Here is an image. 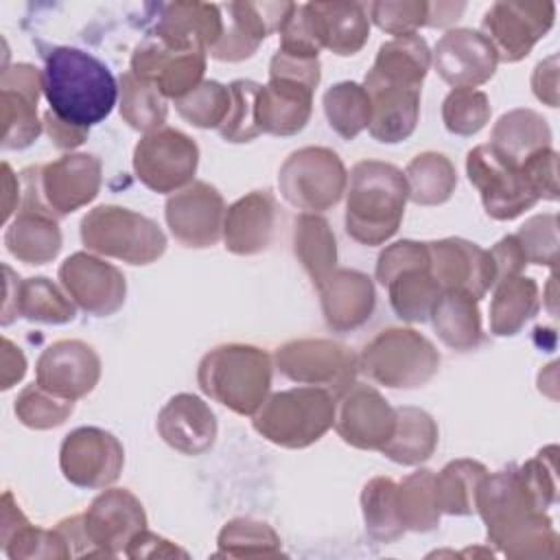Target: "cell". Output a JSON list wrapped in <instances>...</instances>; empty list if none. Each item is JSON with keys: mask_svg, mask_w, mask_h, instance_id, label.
Wrapping results in <instances>:
<instances>
[{"mask_svg": "<svg viewBox=\"0 0 560 560\" xmlns=\"http://www.w3.org/2000/svg\"><path fill=\"white\" fill-rule=\"evenodd\" d=\"M475 510L488 527V540L505 556H558V534L551 518L527 492L518 466L486 475L475 494Z\"/></svg>", "mask_w": 560, "mask_h": 560, "instance_id": "cell-1", "label": "cell"}, {"mask_svg": "<svg viewBox=\"0 0 560 560\" xmlns=\"http://www.w3.org/2000/svg\"><path fill=\"white\" fill-rule=\"evenodd\" d=\"M42 57L44 96L59 120L90 129L109 116L120 88L101 59L70 46H52Z\"/></svg>", "mask_w": 560, "mask_h": 560, "instance_id": "cell-2", "label": "cell"}, {"mask_svg": "<svg viewBox=\"0 0 560 560\" xmlns=\"http://www.w3.org/2000/svg\"><path fill=\"white\" fill-rule=\"evenodd\" d=\"M409 199L400 168L378 160L357 162L350 171L346 201V232L361 245H381L402 221Z\"/></svg>", "mask_w": 560, "mask_h": 560, "instance_id": "cell-3", "label": "cell"}, {"mask_svg": "<svg viewBox=\"0 0 560 560\" xmlns=\"http://www.w3.org/2000/svg\"><path fill=\"white\" fill-rule=\"evenodd\" d=\"M197 383L206 396L234 413L254 416L271 387V357L256 346H219L201 359Z\"/></svg>", "mask_w": 560, "mask_h": 560, "instance_id": "cell-4", "label": "cell"}, {"mask_svg": "<svg viewBox=\"0 0 560 560\" xmlns=\"http://www.w3.org/2000/svg\"><path fill=\"white\" fill-rule=\"evenodd\" d=\"M319 83V59L278 50L269 63V83L258 92V127L262 133L293 136L311 118L313 92Z\"/></svg>", "mask_w": 560, "mask_h": 560, "instance_id": "cell-5", "label": "cell"}, {"mask_svg": "<svg viewBox=\"0 0 560 560\" xmlns=\"http://www.w3.org/2000/svg\"><path fill=\"white\" fill-rule=\"evenodd\" d=\"M335 422V398L326 387L306 385L269 396L254 413V429L284 448L317 442Z\"/></svg>", "mask_w": 560, "mask_h": 560, "instance_id": "cell-6", "label": "cell"}, {"mask_svg": "<svg viewBox=\"0 0 560 560\" xmlns=\"http://www.w3.org/2000/svg\"><path fill=\"white\" fill-rule=\"evenodd\" d=\"M359 370L378 385L394 389L420 387L440 368L435 346L413 328H385L357 357Z\"/></svg>", "mask_w": 560, "mask_h": 560, "instance_id": "cell-7", "label": "cell"}, {"mask_svg": "<svg viewBox=\"0 0 560 560\" xmlns=\"http://www.w3.org/2000/svg\"><path fill=\"white\" fill-rule=\"evenodd\" d=\"M81 241L88 249L129 265H149L166 249V236L155 221L120 206L90 210L81 219Z\"/></svg>", "mask_w": 560, "mask_h": 560, "instance_id": "cell-8", "label": "cell"}, {"mask_svg": "<svg viewBox=\"0 0 560 560\" xmlns=\"http://www.w3.org/2000/svg\"><path fill=\"white\" fill-rule=\"evenodd\" d=\"M376 280L387 287L389 304L405 322H424L442 289L429 269L427 243L398 241L381 252Z\"/></svg>", "mask_w": 560, "mask_h": 560, "instance_id": "cell-9", "label": "cell"}, {"mask_svg": "<svg viewBox=\"0 0 560 560\" xmlns=\"http://www.w3.org/2000/svg\"><path fill=\"white\" fill-rule=\"evenodd\" d=\"M348 173L341 158L328 147H304L293 151L278 173L284 201L304 212L332 208L346 192Z\"/></svg>", "mask_w": 560, "mask_h": 560, "instance_id": "cell-10", "label": "cell"}, {"mask_svg": "<svg viewBox=\"0 0 560 560\" xmlns=\"http://www.w3.org/2000/svg\"><path fill=\"white\" fill-rule=\"evenodd\" d=\"M466 173L479 190L486 212L497 221H510L538 201L521 164L499 153L492 144H479L468 151Z\"/></svg>", "mask_w": 560, "mask_h": 560, "instance_id": "cell-11", "label": "cell"}, {"mask_svg": "<svg viewBox=\"0 0 560 560\" xmlns=\"http://www.w3.org/2000/svg\"><path fill=\"white\" fill-rule=\"evenodd\" d=\"M197 162L199 149L195 140L173 127L144 133L133 149L136 177L155 192L186 188L195 177Z\"/></svg>", "mask_w": 560, "mask_h": 560, "instance_id": "cell-12", "label": "cell"}, {"mask_svg": "<svg viewBox=\"0 0 560 560\" xmlns=\"http://www.w3.org/2000/svg\"><path fill=\"white\" fill-rule=\"evenodd\" d=\"M278 370L304 385L332 387L337 394L354 383L357 357L354 352L330 339H295L276 350Z\"/></svg>", "mask_w": 560, "mask_h": 560, "instance_id": "cell-13", "label": "cell"}, {"mask_svg": "<svg viewBox=\"0 0 560 560\" xmlns=\"http://www.w3.org/2000/svg\"><path fill=\"white\" fill-rule=\"evenodd\" d=\"M125 451L118 438L98 427L70 431L59 448V468L77 488H105L122 470Z\"/></svg>", "mask_w": 560, "mask_h": 560, "instance_id": "cell-14", "label": "cell"}, {"mask_svg": "<svg viewBox=\"0 0 560 560\" xmlns=\"http://www.w3.org/2000/svg\"><path fill=\"white\" fill-rule=\"evenodd\" d=\"M556 15L553 2H494L481 22L483 35L492 42L499 61L514 63L529 55L534 44L545 37Z\"/></svg>", "mask_w": 560, "mask_h": 560, "instance_id": "cell-15", "label": "cell"}, {"mask_svg": "<svg viewBox=\"0 0 560 560\" xmlns=\"http://www.w3.org/2000/svg\"><path fill=\"white\" fill-rule=\"evenodd\" d=\"M332 424L346 444L381 451L396 429V409L372 385L352 383L335 405Z\"/></svg>", "mask_w": 560, "mask_h": 560, "instance_id": "cell-16", "label": "cell"}, {"mask_svg": "<svg viewBox=\"0 0 560 560\" xmlns=\"http://www.w3.org/2000/svg\"><path fill=\"white\" fill-rule=\"evenodd\" d=\"M206 55V48H173L153 35L133 50L131 72L177 101L201 83Z\"/></svg>", "mask_w": 560, "mask_h": 560, "instance_id": "cell-17", "label": "cell"}, {"mask_svg": "<svg viewBox=\"0 0 560 560\" xmlns=\"http://www.w3.org/2000/svg\"><path fill=\"white\" fill-rule=\"evenodd\" d=\"M59 280L72 302L96 317L116 313L125 302L127 284L122 271L92 254L77 252L68 256L59 267Z\"/></svg>", "mask_w": 560, "mask_h": 560, "instance_id": "cell-18", "label": "cell"}, {"mask_svg": "<svg viewBox=\"0 0 560 560\" xmlns=\"http://www.w3.org/2000/svg\"><path fill=\"white\" fill-rule=\"evenodd\" d=\"M429 269L442 291H466L481 300L497 282V267L488 249L466 238H442L427 243Z\"/></svg>", "mask_w": 560, "mask_h": 560, "instance_id": "cell-19", "label": "cell"}, {"mask_svg": "<svg viewBox=\"0 0 560 560\" xmlns=\"http://www.w3.org/2000/svg\"><path fill=\"white\" fill-rule=\"evenodd\" d=\"M164 214L171 234L186 247H210L223 234L225 203L206 182H192L168 197Z\"/></svg>", "mask_w": 560, "mask_h": 560, "instance_id": "cell-20", "label": "cell"}, {"mask_svg": "<svg viewBox=\"0 0 560 560\" xmlns=\"http://www.w3.org/2000/svg\"><path fill=\"white\" fill-rule=\"evenodd\" d=\"M35 168V182L44 206L52 214H68L90 203L101 188V160L88 153L61 155Z\"/></svg>", "mask_w": 560, "mask_h": 560, "instance_id": "cell-21", "label": "cell"}, {"mask_svg": "<svg viewBox=\"0 0 560 560\" xmlns=\"http://www.w3.org/2000/svg\"><path fill=\"white\" fill-rule=\"evenodd\" d=\"M499 63L492 42L472 28L446 31L433 50L435 72L453 90H475L486 83Z\"/></svg>", "mask_w": 560, "mask_h": 560, "instance_id": "cell-22", "label": "cell"}, {"mask_svg": "<svg viewBox=\"0 0 560 560\" xmlns=\"http://www.w3.org/2000/svg\"><path fill=\"white\" fill-rule=\"evenodd\" d=\"M101 376V359L79 339L50 343L37 359L35 383L55 396L77 400L90 394Z\"/></svg>", "mask_w": 560, "mask_h": 560, "instance_id": "cell-23", "label": "cell"}, {"mask_svg": "<svg viewBox=\"0 0 560 560\" xmlns=\"http://www.w3.org/2000/svg\"><path fill=\"white\" fill-rule=\"evenodd\" d=\"M83 527L94 556H116L138 532L147 529V516L129 490L112 488L92 501L83 514Z\"/></svg>", "mask_w": 560, "mask_h": 560, "instance_id": "cell-24", "label": "cell"}, {"mask_svg": "<svg viewBox=\"0 0 560 560\" xmlns=\"http://www.w3.org/2000/svg\"><path fill=\"white\" fill-rule=\"evenodd\" d=\"M42 85V72L31 63H15L2 72L0 103H2V147L26 149L39 133L37 101Z\"/></svg>", "mask_w": 560, "mask_h": 560, "instance_id": "cell-25", "label": "cell"}, {"mask_svg": "<svg viewBox=\"0 0 560 560\" xmlns=\"http://www.w3.org/2000/svg\"><path fill=\"white\" fill-rule=\"evenodd\" d=\"M363 88L372 105V116L368 125L372 138L387 144L407 140L418 125L422 88L396 83L370 70L363 79Z\"/></svg>", "mask_w": 560, "mask_h": 560, "instance_id": "cell-26", "label": "cell"}, {"mask_svg": "<svg viewBox=\"0 0 560 560\" xmlns=\"http://www.w3.org/2000/svg\"><path fill=\"white\" fill-rule=\"evenodd\" d=\"M306 22L319 48L348 57L363 48L370 37V18L359 2H306Z\"/></svg>", "mask_w": 560, "mask_h": 560, "instance_id": "cell-27", "label": "cell"}, {"mask_svg": "<svg viewBox=\"0 0 560 560\" xmlns=\"http://www.w3.org/2000/svg\"><path fill=\"white\" fill-rule=\"evenodd\" d=\"M158 433L171 448L184 455H201L214 444L217 418L199 396L177 394L162 407Z\"/></svg>", "mask_w": 560, "mask_h": 560, "instance_id": "cell-28", "label": "cell"}, {"mask_svg": "<svg viewBox=\"0 0 560 560\" xmlns=\"http://www.w3.org/2000/svg\"><path fill=\"white\" fill-rule=\"evenodd\" d=\"M317 289L324 319L332 330H352L365 324L374 311V284L361 271L337 269Z\"/></svg>", "mask_w": 560, "mask_h": 560, "instance_id": "cell-29", "label": "cell"}, {"mask_svg": "<svg viewBox=\"0 0 560 560\" xmlns=\"http://www.w3.org/2000/svg\"><path fill=\"white\" fill-rule=\"evenodd\" d=\"M276 228V201L267 190H252L225 210L223 241L232 254L249 256L269 247Z\"/></svg>", "mask_w": 560, "mask_h": 560, "instance_id": "cell-30", "label": "cell"}, {"mask_svg": "<svg viewBox=\"0 0 560 560\" xmlns=\"http://www.w3.org/2000/svg\"><path fill=\"white\" fill-rule=\"evenodd\" d=\"M217 4L171 2L155 26V37L173 48L210 50L223 35V18Z\"/></svg>", "mask_w": 560, "mask_h": 560, "instance_id": "cell-31", "label": "cell"}, {"mask_svg": "<svg viewBox=\"0 0 560 560\" xmlns=\"http://www.w3.org/2000/svg\"><path fill=\"white\" fill-rule=\"evenodd\" d=\"M4 245L11 256L26 265H44L61 249V232L50 212L20 208L4 232Z\"/></svg>", "mask_w": 560, "mask_h": 560, "instance_id": "cell-32", "label": "cell"}, {"mask_svg": "<svg viewBox=\"0 0 560 560\" xmlns=\"http://www.w3.org/2000/svg\"><path fill=\"white\" fill-rule=\"evenodd\" d=\"M11 311L2 317V324H9L15 315L28 322H44V324H66L74 319V304L72 300L48 278H26L15 282V298L4 300L2 311Z\"/></svg>", "mask_w": 560, "mask_h": 560, "instance_id": "cell-33", "label": "cell"}, {"mask_svg": "<svg viewBox=\"0 0 560 560\" xmlns=\"http://www.w3.org/2000/svg\"><path fill=\"white\" fill-rule=\"evenodd\" d=\"M431 319L440 339L453 350H475L483 341L477 300L466 291H442L431 308Z\"/></svg>", "mask_w": 560, "mask_h": 560, "instance_id": "cell-34", "label": "cell"}, {"mask_svg": "<svg viewBox=\"0 0 560 560\" xmlns=\"http://www.w3.org/2000/svg\"><path fill=\"white\" fill-rule=\"evenodd\" d=\"M438 446L435 420L418 407H396V429L381 448L385 457L402 466H416L433 455Z\"/></svg>", "mask_w": 560, "mask_h": 560, "instance_id": "cell-35", "label": "cell"}, {"mask_svg": "<svg viewBox=\"0 0 560 560\" xmlns=\"http://www.w3.org/2000/svg\"><path fill=\"white\" fill-rule=\"evenodd\" d=\"M494 298L490 304V330L497 337L516 335L540 306L538 284L527 276H510L494 282Z\"/></svg>", "mask_w": 560, "mask_h": 560, "instance_id": "cell-36", "label": "cell"}, {"mask_svg": "<svg viewBox=\"0 0 560 560\" xmlns=\"http://www.w3.org/2000/svg\"><path fill=\"white\" fill-rule=\"evenodd\" d=\"M488 144L510 160L523 164L527 155L551 144V129L534 109H512L497 120Z\"/></svg>", "mask_w": 560, "mask_h": 560, "instance_id": "cell-37", "label": "cell"}, {"mask_svg": "<svg viewBox=\"0 0 560 560\" xmlns=\"http://www.w3.org/2000/svg\"><path fill=\"white\" fill-rule=\"evenodd\" d=\"M293 249L315 287H319L335 271L337 243L324 217H317L313 212H302L295 219Z\"/></svg>", "mask_w": 560, "mask_h": 560, "instance_id": "cell-38", "label": "cell"}, {"mask_svg": "<svg viewBox=\"0 0 560 560\" xmlns=\"http://www.w3.org/2000/svg\"><path fill=\"white\" fill-rule=\"evenodd\" d=\"M429 66L431 52L427 42L418 33H411L381 44L370 72L396 83L422 88Z\"/></svg>", "mask_w": 560, "mask_h": 560, "instance_id": "cell-39", "label": "cell"}, {"mask_svg": "<svg viewBox=\"0 0 560 560\" xmlns=\"http://www.w3.org/2000/svg\"><path fill=\"white\" fill-rule=\"evenodd\" d=\"M488 468L475 459H455L448 462L433 477L435 505L440 514H472L475 512V494Z\"/></svg>", "mask_w": 560, "mask_h": 560, "instance_id": "cell-40", "label": "cell"}, {"mask_svg": "<svg viewBox=\"0 0 560 560\" xmlns=\"http://www.w3.org/2000/svg\"><path fill=\"white\" fill-rule=\"evenodd\" d=\"M409 199L418 206H438L444 203L455 186L457 173L451 160L442 153H420L405 168Z\"/></svg>", "mask_w": 560, "mask_h": 560, "instance_id": "cell-41", "label": "cell"}, {"mask_svg": "<svg viewBox=\"0 0 560 560\" xmlns=\"http://www.w3.org/2000/svg\"><path fill=\"white\" fill-rule=\"evenodd\" d=\"M433 472L422 468L407 475L396 486V512L405 529L429 532L440 523V510L435 505Z\"/></svg>", "mask_w": 560, "mask_h": 560, "instance_id": "cell-42", "label": "cell"}, {"mask_svg": "<svg viewBox=\"0 0 560 560\" xmlns=\"http://www.w3.org/2000/svg\"><path fill=\"white\" fill-rule=\"evenodd\" d=\"M324 112H326L328 125L341 138L352 140L370 125L372 105L363 85L354 81H341L326 90Z\"/></svg>", "mask_w": 560, "mask_h": 560, "instance_id": "cell-43", "label": "cell"}, {"mask_svg": "<svg viewBox=\"0 0 560 560\" xmlns=\"http://www.w3.org/2000/svg\"><path fill=\"white\" fill-rule=\"evenodd\" d=\"M120 116L140 131H155L166 120L164 94L131 70L120 77Z\"/></svg>", "mask_w": 560, "mask_h": 560, "instance_id": "cell-44", "label": "cell"}, {"mask_svg": "<svg viewBox=\"0 0 560 560\" xmlns=\"http://www.w3.org/2000/svg\"><path fill=\"white\" fill-rule=\"evenodd\" d=\"M396 481L389 477H374L361 492V508L365 529L381 542H392L405 534L396 512Z\"/></svg>", "mask_w": 560, "mask_h": 560, "instance_id": "cell-45", "label": "cell"}, {"mask_svg": "<svg viewBox=\"0 0 560 560\" xmlns=\"http://www.w3.org/2000/svg\"><path fill=\"white\" fill-rule=\"evenodd\" d=\"M217 556L252 558V556H282L278 534L260 521L234 518L219 532Z\"/></svg>", "mask_w": 560, "mask_h": 560, "instance_id": "cell-46", "label": "cell"}, {"mask_svg": "<svg viewBox=\"0 0 560 560\" xmlns=\"http://www.w3.org/2000/svg\"><path fill=\"white\" fill-rule=\"evenodd\" d=\"M230 112L219 127V133L228 142H249L260 136L258 127V92L260 83L249 79H236L230 85Z\"/></svg>", "mask_w": 560, "mask_h": 560, "instance_id": "cell-47", "label": "cell"}, {"mask_svg": "<svg viewBox=\"0 0 560 560\" xmlns=\"http://www.w3.org/2000/svg\"><path fill=\"white\" fill-rule=\"evenodd\" d=\"M230 88L219 81H201L192 92L175 101V109L195 127H221L230 112Z\"/></svg>", "mask_w": 560, "mask_h": 560, "instance_id": "cell-48", "label": "cell"}, {"mask_svg": "<svg viewBox=\"0 0 560 560\" xmlns=\"http://www.w3.org/2000/svg\"><path fill=\"white\" fill-rule=\"evenodd\" d=\"M74 400L50 394L37 383L24 387L15 398V416L31 429H52L66 422L72 413Z\"/></svg>", "mask_w": 560, "mask_h": 560, "instance_id": "cell-49", "label": "cell"}, {"mask_svg": "<svg viewBox=\"0 0 560 560\" xmlns=\"http://www.w3.org/2000/svg\"><path fill=\"white\" fill-rule=\"evenodd\" d=\"M295 2H232L228 4L230 22L238 26L252 42L260 44L273 31H280Z\"/></svg>", "mask_w": 560, "mask_h": 560, "instance_id": "cell-50", "label": "cell"}, {"mask_svg": "<svg viewBox=\"0 0 560 560\" xmlns=\"http://www.w3.org/2000/svg\"><path fill=\"white\" fill-rule=\"evenodd\" d=\"M444 127L455 136H472L490 120V101L479 90H453L442 103Z\"/></svg>", "mask_w": 560, "mask_h": 560, "instance_id": "cell-51", "label": "cell"}, {"mask_svg": "<svg viewBox=\"0 0 560 560\" xmlns=\"http://www.w3.org/2000/svg\"><path fill=\"white\" fill-rule=\"evenodd\" d=\"M527 262L556 267L558 262V217L538 214L521 225L514 234Z\"/></svg>", "mask_w": 560, "mask_h": 560, "instance_id": "cell-52", "label": "cell"}, {"mask_svg": "<svg viewBox=\"0 0 560 560\" xmlns=\"http://www.w3.org/2000/svg\"><path fill=\"white\" fill-rule=\"evenodd\" d=\"M374 24L396 37L411 35L429 20V2H372L368 7Z\"/></svg>", "mask_w": 560, "mask_h": 560, "instance_id": "cell-53", "label": "cell"}, {"mask_svg": "<svg viewBox=\"0 0 560 560\" xmlns=\"http://www.w3.org/2000/svg\"><path fill=\"white\" fill-rule=\"evenodd\" d=\"M556 446H547L536 453V457L527 459L518 466L521 479L536 501L540 510H547L558 499V483H556Z\"/></svg>", "mask_w": 560, "mask_h": 560, "instance_id": "cell-54", "label": "cell"}, {"mask_svg": "<svg viewBox=\"0 0 560 560\" xmlns=\"http://www.w3.org/2000/svg\"><path fill=\"white\" fill-rule=\"evenodd\" d=\"M521 168L538 199H558V153L551 147L527 155Z\"/></svg>", "mask_w": 560, "mask_h": 560, "instance_id": "cell-55", "label": "cell"}, {"mask_svg": "<svg viewBox=\"0 0 560 560\" xmlns=\"http://www.w3.org/2000/svg\"><path fill=\"white\" fill-rule=\"evenodd\" d=\"M490 256L494 260V267H497V282L503 280V278H510V276H516L521 273V269L527 265L525 260V254L521 249V243L514 234L510 236H503L492 249H490Z\"/></svg>", "mask_w": 560, "mask_h": 560, "instance_id": "cell-56", "label": "cell"}, {"mask_svg": "<svg viewBox=\"0 0 560 560\" xmlns=\"http://www.w3.org/2000/svg\"><path fill=\"white\" fill-rule=\"evenodd\" d=\"M125 553L129 558H153V556H184L186 558V551L177 549L175 545H171V540L158 536V534H151L147 529L138 532L129 545L125 547Z\"/></svg>", "mask_w": 560, "mask_h": 560, "instance_id": "cell-57", "label": "cell"}, {"mask_svg": "<svg viewBox=\"0 0 560 560\" xmlns=\"http://www.w3.org/2000/svg\"><path fill=\"white\" fill-rule=\"evenodd\" d=\"M558 57L551 55L549 59L540 61L534 70V77H532V88H534V94L538 96V101L547 103L549 107H556L558 105Z\"/></svg>", "mask_w": 560, "mask_h": 560, "instance_id": "cell-58", "label": "cell"}, {"mask_svg": "<svg viewBox=\"0 0 560 560\" xmlns=\"http://www.w3.org/2000/svg\"><path fill=\"white\" fill-rule=\"evenodd\" d=\"M44 125H46V131H48L50 140H52L59 149H74V147L83 144L85 138H88V129L72 127V125L59 120L50 109L44 114Z\"/></svg>", "mask_w": 560, "mask_h": 560, "instance_id": "cell-59", "label": "cell"}, {"mask_svg": "<svg viewBox=\"0 0 560 560\" xmlns=\"http://www.w3.org/2000/svg\"><path fill=\"white\" fill-rule=\"evenodd\" d=\"M2 389L13 387V383H18L24 372H26V359L22 354V350L18 346H13L11 339H2Z\"/></svg>", "mask_w": 560, "mask_h": 560, "instance_id": "cell-60", "label": "cell"}, {"mask_svg": "<svg viewBox=\"0 0 560 560\" xmlns=\"http://www.w3.org/2000/svg\"><path fill=\"white\" fill-rule=\"evenodd\" d=\"M2 173H4V221H9V217H11V212H13V201H11V197L15 195V197L20 199V186L13 188V184H18V179L13 177V173H11V168H9L7 162L2 164Z\"/></svg>", "mask_w": 560, "mask_h": 560, "instance_id": "cell-61", "label": "cell"}]
</instances>
